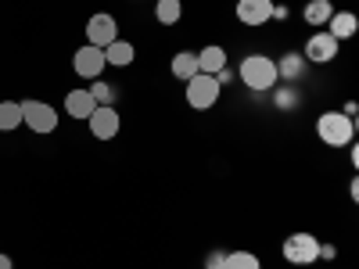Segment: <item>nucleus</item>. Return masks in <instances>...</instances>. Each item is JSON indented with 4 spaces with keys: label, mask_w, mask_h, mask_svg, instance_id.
<instances>
[{
    "label": "nucleus",
    "mask_w": 359,
    "mask_h": 269,
    "mask_svg": "<svg viewBox=\"0 0 359 269\" xmlns=\"http://www.w3.org/2000/svg\"><path fill=\"white\" fill-rule=\"evenodd\" d=\"M133 57H137V47L126 43V40H115L104 47V65H115V69H126L133 65Z\"/></svg>",
    "instance_id": "2eb2a0df"
},
{
    "label": "nucleus",
    "mask_w": 359,
    "mask_h": 269,
    "mask_svg": "<svg viewBox=\"0 0 359 269\" xmlns=\"http://www.w3.org/2000/svg\"><path fill=\"white\" fill-rule=\"evenodd\" d=\"M237 79L248 90H255V94H266V90L277 86V62L266 54H248L241 62V69H237Z\"/></svg>",
    "instance_id": "f257e3e1"
},
{
    "label": "nucleus",
    "mask_w": 359,
    "mask_h": 269,
    "mask_svg": "<svg viewBox=\"0 0 359 269\" xmlns=\"http://www.w3.org/2000/svg\"><path fill=\"white\" fill-rule=\"evenodd\" d=\"M180 15H184V4H180V0H155V18L162 25H176Z\"/></svg>",
    "instance_id": "6ab92c4d"
},
{
    "label": "nucleus",
    "mask_w": 359,
    "mask_h": 269,
    "mask_svg": "<svg viewBox=\"0 0 359 269\" xmlns=\"http://www.w3.org/2000/svg\"><path fill=\"white\" fill-rule=\"evenodd\" d=\"M219 94H223V86H219V79H216V76L198 72V76H191V79H187V104H191L194 111H208V108H216Z\"/></svg>",
    "instance_id": "7ed1b4c3"
},
{
    "label": "nucleus",
    "mask_w": 359,
    "mask_h": 269,
    "mask_svg": "<svg viewBox=\"0 0 359 269\" xmlns=\"http://www.w3.org/2000/svg\"><path fill=\"white\" fill-rule=\"evenodd\" d=\"M331 15H334L331 0H309L306 11H302V18H306L309 25H327V22H331Z\"/></svg>",
    "instance_id": "f3484780"
},
{
    "label": "nucleus",
    "mask_w": 359,
    "mask_h": 269,
    "mask_svg": "<svg viewBox=\"0 0 359 269\" xmlns=\"http://www.w3.org/2000/svg\"><path fill=\"white\" fill-rule=\"evenodd\" d=\"M118 40V22L108 15V11H97L94 18L86 22V43L90 47H108V43H115Z\"/></svg>",
    "instance_id": "0eeeda50"
},
{
    "label": "nucleus",
    "mask_w": 359,
    "mask_h": 269,
    "mask_svg": "<svg viewBox=\"0 0 359 269\" xmlns=\"http://www.w3.org/2000/svg\"><path fill=\"white\" fill-rule=\"evenodd\" d=\"M338 50H341V43L327 33V29H320V33H313V36L306 40L302 57H306V62H313V65H331L334 57H338Z\"/></svg>",
    "instance_id": "423d86ee"
},
{
    "label": "nucleus",
    "mask_w": 359,
    "mask_h": 269,
    "mask_svg": "<svg viewBox=\"0 0 359 269\" xmlns=\"http://www.w3.org/2000/svg\"><path fill=\"white\" fill-rule=\"evenodd\" d=\"M223 69H226V50H223V47L208 43V47L198 50V72H205V76H219Z\"/></svg>",
    "instance_id": "9b49d317"
},
{
    "label": "nucleus",
    "mask_w": 359,
    "mask_h": 269,
    "mask_svg": "<svg viewBox=\"0 0 359 269\" xmlns=\"http://www.w3.org/2000/svg\"><path fill=\"white\" fill-rule=\"evenodd\" d=\"M22 104V123L33 133H54L57 130V111L43 101H18Z\"/></svg>",
    "instance_id": "39448f33"
},
{
    "label": "nucleus",
    "mask_w": 359,
    "mask_h": 269,
    "mask_svg": "<svg viewBox=\"0 0 359 269\" xmlns=\"http://www.w3.org/2000/svg\"><path fill=\"white\" fill-rule=\"evenodd\" d=\"M320 258L331 262V258H334V248H331V244H320Z\"/></svg>",
    "instance_id": "b1692460"
},
{
    "label": "nucleus",
    "mask_w": 359,
    "mask_h": 269,
    "mask_svg": "<svg viewBox=\"0 0 359 269\" xmlns=\"http://www.w3.org/2000/svg\"><path fill=\"white\" fill-rule=\"evenodd\" d=\"M22 126V104L18 101H0V133H11Z\"/></svg>",
    "instance_id": "a211bd4d"
},
{
    "label": "nucleus",
    "mask_w": 359,
    "mask_h": 269,
    "mask_svg": "<svg viewBox=\"0 0 359 269\" xmlns=\"http://www.w3.org/2000/svg\"><path fill=\"white\" fill-rule=\"evenodd\" d=\"M172 76L176 79H191V76H198V54L194 50H180L176 57H172Z\"/></svg>",
    "instance_id": "dca6fc26"
},
{
    "label": "nucleus",
    "mask_w": 359,
    "mask_h": 269,
    "mask_svg": "<svg viewBox=\"0 0 359 269\" xmlns=\"http://www.w3.org/2000/svg\"><path fill=\"white\" fill-rule=\"evenodd\" d=\"M205 269H223V251H212L205 258Z\"/></svg>",
    "instance_id": "5701e85b"
},
{
    "label": "nucleus",
    "mask_w": 359,
    "mask_h": 269,
    "mask_svg": "<svg viewBox=\"0 0 359 269\" xmlns=\"http://www.w3.org/2000/svg\"><path fill=\"white\" fill-rule=\"evenodd\" d=\"M355 29H359V18H355L352 11H334L331 22H327V33H331L338 43L348 40V36H355Z\"/></svg>",
    "instance_id": "4468645a"
},
{
    "label": "nucleus",
    "mask_w": 359,
    "mask_h": 269,
    "mask_svg": "<svg viewBox=\"0 0 359 269\" xmlns=\"http://www.w3.org/2000/svg\"><path fill=\"white\" fill-rule=\"evenodd\" d=\"M306 57H302V50H291V54H284L280 57V65H277V79L280 83H294V79H302L306 76Z\"/></svg>",
    "instance_id": "ddd939ff"
},
{
    "label": "nucleus",
    "mask_w": 359,
    "mask_h": 269,
    "mask_svg": "<svg viewBox=\"0 0 359 269\" xmlns=\"http://www.w3.org/2000/svg\"><path fill=\"white\" fill-rule=\"evenodd\" d=\"M280 255L291 265H313L320 258V241L313 233H287L284 244H280Z\"/></svg>",
    "instance_id": "20e7f679"
},
{
    "label": "nucleus",
    "mask_w": 359,
    "mask_h": 269,
    "mask_svg": "<svg viewBox=\"0 0 359 269\" xmlns=\"http://www.w3.org/2000/svg\"><path fill=\"white\" fill-rule=\"evenodd\" d=\"M86 126H90V137H97V140H115V137H118V130H123V118H118V111H115V108L97 104V108H94V115L86 118Z\"/></svg>",
    "instance_id": "6e6552de"
},
{
    "label": "nucleus",
    "mask_w": 359,
    "mask_h": 269,
    "mask_svg": "<svg viewBox=\"0 0 359 269\" xmlns=\"http://www.w3.org/2000/svg\"><path fill=\"white\" fill-rule=\"evenodd\" d=\"M90 94H94V101H97V104H104V108H111V104H115V86H111V83H104V79H94Z\"/></svg>",
    "instance_id": "412c9836"
},
{
    "label": "nucleus",
    "mask_w": 359,
    "mask_h": 269,
    "mask_svg": "<svg viewBox=\"0 0 359 269\" xmlns=\"http://www.w3.org/2000/svg\"><path fill=\"white\" fill-rule=\"evenodd\" d=\"M316 137L327 147H348L352 137H355V118L345 115V111H323L316 118Z\"/></svg>",
    "instance_id": "f03ea898"
},
{
    "label": "nucleus",
    "mask_w": 359,
    "mask_h": 269,
    "mask_svg": "<svg viewBox=\"0 0 359 269\" xmlns=\"http://www.w3.org/2000/svg\"><path fill=\"white\" fill-rule=\"evenodd\" d=\"M72 69H76L79 79H97V76L104 72V50L83 43V47L72 54Z\"/></svg>",
    "instance_id": "1a4fd4ad"
},
{
    "label": "nucleus",
    "mask_w": 359,
    "mask_h": 269,
    "mask_svg": "<svg viewBox=\"0 0 359 269\" xmlns=\"http://www.w3.org/2000/svg\"><path fill=\"white\" fill-rule=\"evenodd\" d=\"M223 269H262V262L252 251H226L223 255Z\"/></svg>",
    "instance_id": "aec40b11"
},
{
    "label": "nucleus",
    "mask_w": 359,
    "mask_h": 269,
    "mask_svg": "<svg viewBox=\"0 0 359 269\" xmlns=\"http://www.w3.org/2000/svg\"><path fill=\"white\" fill-rule=\"evenodd\" d=\"M0 269H11V258H8L4 251H0Z\"/></svg>",
    "instance_id": "393cba45"
},
{
    "label": "nucleus",
    "mask_w": 359,
    "mask_h": 269,
    "mask_svg": "<svg viewBox=\"0 0 359 269\" xmlns=\"http://www.w3.org/2000/svg\"><path fill=\"white\" fill-rule=\"evenodd\" d=\"M94 108H97V101H94L90 90H69V94H65V111L72 118H90V115H94Z\"/></svg>",
    "instance_id": "f8f14e48"
},
{
    "label": "nucleus",
    "mask_w": 359,
    "mask_h": 269,
    "mask_svg": "<svg viewBox=\"0 0 359 269\" xmlns=\"http://www.w3.org/2000/svg\"><path fill=\"white\" fill-rule=\"evenodd\" d=\"M273 104H277L280 111H294V108H298V90L280 86V90H277V97H273Z\"/></svg>",
    "instance_id": "4be33fe9"
},
{
    "label": "nucleus",
    "mask_w": 359,
    "mask_h": 269,
    "mask_svg": "<svg viewBox=\"0 0 359 269\" xmlns=\"http://www.w3.org/2000/svg\"><path fill=\"white\" fill-rule=\"evenodd\" d=\"M269 18H273V0H237V22L241 25H266Z\"/></svg>",
    "instance_id": "9d476101"
}]
</instances>
